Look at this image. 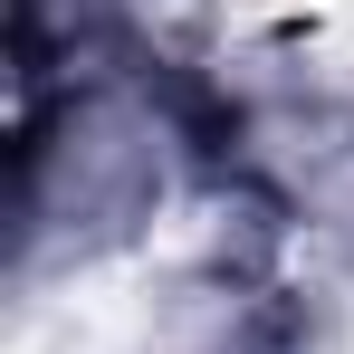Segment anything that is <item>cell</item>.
I'll use <instances>...</instances> for the list:
<instances>
[{
  "instance_id": "1",
  "label": "cell",
  "mask_w": 354,
  "mask_h": 354,
  "mask_svg": "<svg viewBox=\"0 0 354 354\" xmlns=\"http://www.w3.org/2000/svg\"><path fill=\"white\" fill-rule=\"evenodd\" d=\"M182 144H192V115L124 67L77 58L58 86H29L19 96V259L39 268L48 249L67 259L115 249L134 221H153Z\"/></svg>"
}]
</instances>
